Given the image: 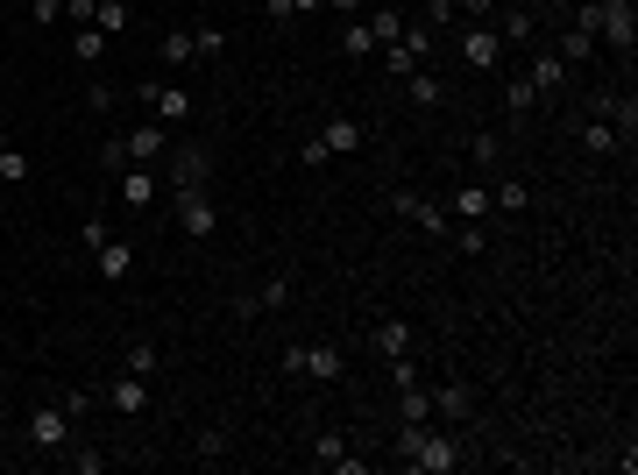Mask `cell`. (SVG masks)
I'll list each match as a JSON object with an SVG mask.
<instances>
[{"label": "cell", "mask_w": 638, "mask_h": 475, "mask_svg": "<svg viewBox=\"0 0 638 475\" xmlns=\"http://www.w3.org/2000/svg\"><path fill=\"white\" fill-rule=\"evenodd\" d=\"M206 185V149H178L171 156V192H199Z\"/></svg>", "instance_id": "12"}, {"label": "cell", "mask_w": 638, "mask_h": 475, "mask_svg": "<svg viewBox=\"0 0 638 475\" xmlns=\"http://www.w3.org/2000/svg\"><path fill=\"white\" fill-rule=\"evenodd\" d=\"M405 93H412V107H440V100H447V86H440V78H433L426 64H419V71L405 78Z\"/></svg>", "instance_id": "19"}, {"label": "cell", "mask_w": 638, "mask_h": 475, "mask_svg": "<svg viewBox=\"0 0 638 475\" xmlns=\"http://www.w3.org/2000/svg\"><path fill=\"white\" fill-rule=\"evenodd\" d=\"M525 78H532V93H561V86H568V64H561V57H532Z\"/></svg>", "instance_id": "18"}, {"label": "cell", "mask_w": 638, "mask_h": 475, "mask_svg": "<svg viewBox=\"0 0 638 475\" xmlns=\"http://www.w3.org/2000/svg\"><path fill=\"white\" fill-rule=\"evenodd\" d=\"M532 78H511V86H504V114H532Z\"/></svg>", "instance_id": "31"}, {"label": "cell", "mask_w": 638, "mask_h": 475, "mask_svg": "<svg viewBox=\"0 0 638 475\" xmlns=\"http://www.w3.org/2000/svg\"><path fill=\"white\" fill-rule=\"evenodd\" d=\"M64 461H71L78 475H100V468H107V454H100V447H78V440H71V454H64Z\"/></svg>", "instance_id": "34"}, {"label": "cell", "mask_w": 638, "mask_h": 475, "mask_svg": "<svg viewBox=\"0 0 638 475\" xmlns=\"http://www.w3.org/2000/svg\"><path fill=\"white\" fill-rule=\"evenodd\" d=\"M156 192H164V185H156V171H149V164H128V171H121V206H128V213H149V206H156Z\"/></svg>", "instance_id": "8"}, {"label": "cell", "mask_w": 638, "mask_h": 475, "mask_svg": "<svg viewBox=\"0 0 638 475\" xmlns=\"http://www.w3.org/2000/svg\"><path fill=\"white\" fill-rule=\"evenodd\" d=\"M447 22H454V0H426V29H433V36H440V29H447Z\"/></svg>", "instance_id": "40"}, {"label": "cell", "mask_w": 638, "mask_h": 475, "mask_svg": "<svg viewBox=\"0 0 638 475\" xmlns=\"http://www.w3.org/2000/svg\"><path fill=\"white\" fill-rule=\"evenodd\" d=\"M589 50H596V36H582V29H568V43H561V57L575 64V57H589Z\"/></svg>", "instance_id": "42"}, {"label": "cell", "mask_w": 638, "mask_h": 475, "mask_svg": "<svg viewBox=\"0 0 638 475\" xmlns=\"http://www.w3.org/2000/svg\"><path fill=\"white\" fill-rule=\"evenodd\" d=\"M341 50H348V57H376V36H369V22H348V29H341Z\"/></svg>", "instance_id": "28"}, {"label": "cell", "mask_w": 638, "mask_h": 475, "mask_svg": "<svg viewBox=\"0 0 638 475\" xmlns=\"http://www.w3.org/2000/svg\"><path fill=\"white\" fill-rule=\"evenodd\" d=\"M135 93L164 114V121H185V114H192V93H185V86H156V78H149V86H135Z\"/></svg>", "instance_id": "10"}, {"label": "cell", "mask_w": 638, "mask_h": 475, "mask_svg": "<svg viewBox=\"0 0 638 475\" xmlns=\"http://www.w3.org/2000/svg\"><path fill=\"white\" fill-rule=\"evenodd\" d=\"M93 8H100V0H64V22L86 29V22H93Z\"/></svg>", "instance_id": "43"}, {"label": "cell", "mask_w": 638, "mask_h": 475, "mask_svg": "<svg viewBox=\"0 0 638 475\" xmlns=\"http://www.w3.org/2000/svg\"><path fill=\"white\" fill-rule=\"evenodd\" d=\"M369 36H376V50L397 43V36H405V15H397V8H376V15H369Z\"/></svg>", "instance_id": "25"}, {"label": "cell", "mask_w": 638, "mask_h": 475, "mask_svg": "<svg viewBox=\"0 0 638 475\" xmlns=\"http://www.w3.org/2000/svg\"><path fill=\"white\" fill-rule=\"evenodd\" d=\"M213 227H220L213 192H206V185H199V192H178V234H185V242H206Z\"/></svg>", "instance_id": "4"}, {"label": "cell", "mask_w": 638, "mask_h": 475, "mask_svg": "<svg viewBox=\"0 0 638 475\" xmlns=\"http://www.w3.org/2000/svg\"><path fill=\"white\" fill-rule=\"evenodd\" d=\"M397 461L419 468V475H454V468H461L454 433H440V426H405V419H397Z\"/></svg>", "instance_id": "1"}, {"label": "cell", "mask_w": 638, "mask_h": 475, "mask_svg": "<svg viewBox=\"0 0 638 475\" xmlns=\"http://www.w3.org/2000/svg\"><path fill=\"white\" fill-rule=\"evenodd\" d=\"M0 149H8V128H0Z\"/></svg>", "instance_id": "48"}, {"label": "cell", "mask_w": 638, "mask_h": 475, "mask_svg": "<svg viewBox=\"0 0 638 475\" xmlns=\"http://www.w3.org/2000/svg\"><path fill=\"white\" fill-rule=\"evenodd\" d=\"M546 8H575V0H546Z\"/></svg>", "instance_id": "47"}, {"label": "cell", "mask_w": 638, "mask_h": 475, "mask_svg": "<svg viewBox=\"0 0 638 475\" xmlns=\"http://www.w3.org/2000/svg\"><path fill=\"white\" fill-rule=\"evenodd\" d=\"M319 142H327L334 156H355V149L369 142V128H362V121H348V114H334L327 128H319Z\"/></svg>", "instance_id": "11"}, {"label": "cell", "mask_w": 638, "mask_h": 475, "mask_svg": "<svg viewBox=\"0 0 638 475\" xmlns=\"http://www.w3.org/2000/svg\"><path fill=\"white\" fill-rule=\"evenodd\" d=\"M256 305H263V312H284V305H291V284H284V277H270V284L256 291Z\"/></svg>", "instance_id": "36"}, {"label": "cell", "mask_w": 638, "mask_h": 475, "mask_svg": "<svg viewBox=\"0 0 638 475\" xmlns=\"http://www.w3.org/2000/svg\"><path fill=\"white\" fill-rule=\"evenodd\" d=\"M596 36H603L610 50H624V57H631V43H638V8H631V0H603Z\"/></svg>", "instance_id": "5"}, {"label": "cell", "mask_w": 638, "mask_h": 475, "mask_svg": "<svg viewBox=\"0 0 638 475\" xmlns=\"http://www.w3.org/2000/svg\"><path fill=\"white\" fill-rule=\"evenodd\" d=\"M468 156H475V164H483V171H490V164H497V156H504V149H497V135H490V128H475V135H468Z\"/></svg>", "instance_id": "33"}, {"label": "cell", "mask_w": 638, "mask_h": 475, "mask_svg": "<svg viewBox=\"0 0 638 475\" xmlns=\"http://www.w3.org/2000/svg\"><path fill=\"white\" fill-rule=\"evenodd\" d=\"M128 22H135V8H128V0H100V8H93V29H100V36H121Z\"/></svg>", "instance_id": "21"}, {"label": "cell", "mask_w": 638, "mask_h": 475, "mask_svg": "<svg viewBox=\"0 0 638 475\" xmlns=\"http://www.w3.org/2000/svg\"><path fill=\"white\" fill-rule=\"evenodd\" d=\"M312 8H327V0H291V15H312Z\"/></svg>", "instance_id": "45"}, {"label": "cell", "mask_w": 638, "mask_h": 475, "mask_svg": "<svg viewBox=\"0 0 638 475\" xmlns=\"http://www.w3.org/2000/svg\"><path fill=\"white\" fill-rule=\"evenodd\" d=\"M29 22H36V29H57V22H64V0H29Z\"/></svg>", "instance_id": "37"}, {"label": "cell", "mask_w": 638, "mask_h": 475, "mask_svg": "<svg viewBox=\"0 0 638 475\" xmlns=\"http://www.w3.org/2000/svg\"><path fill=\"white\" fill-rule=\"evenodd\" d=\"M298 164H305V171H319V164H334V149H327V142H319V135H312V142L298 149Z\"/></svg>", "instance_id": "38"}, {"label": "cell", "mask_w": 638, "mask_h": 475, "mask_svg": "<svg viewBox=\"0 0 638 475\" xmlns=\"http://www.w3.org/2000/svg\"><path fill=\"white\" fill-rule=\"evenodd\" d=\"M29 447L36 454H64L71 447V412L64 405H36L29 412Z\"/></svg>", "instance_id": "2"}, {"label": "cell", "mask_w": 638, "mask_h": 475, "mask_svg": "<svg viewBox=\"0 0 638 475\" xmlns=\"http://www.w3.org/2000/svg\"><path fill=\"white\" fill-rule=\"evenodd\" d=\"M164 369V355H156L149 341H128V376H156Z\"/></svg>", "instance_id": "27"}, {"label": "cell", "mask_w": 638, "mask_h": 475, "mask_svg": "<svg viewBox=\"0 0 638 475\" xmlns=\"http://www.w3.org/2000/svg\"><path fill=\"white\" fill-rule=\"evenodd\" d=\"M327 8H334V15H355V8H362V0H327Z\"/></svg>", "instance_id": "46"}, {"label": "cell", "mask_w": 638, "mask_h": 475, "mask_svg": "<svg viewBox=\"0 0 638 475\" xmlns=\"http://www.w3.org/2000/svg\"><path fill=\"white\" fill-rule=\"evenodd\" d=\"M376 348H383V362L412 355V327H405V320H383V327H376Z\"/></svg>", "instance_id": "20"}, {"label": "cell", "mask_w": 638, "mask_h": 475, "mask_svg": "<svg viewBox=\"0 0 638 475\" xmlns=\"http://www.w3.org/2000/svg\"><path fill=\"white\" fill-rule=\"evenodd\" d=\"M461 64H468V71H497V64H504V36H497L490 22H475V29L461 36Z\"/></svg>", "instance_id": "6"}, {"label": "cell", "mask_w": 638, "mask_h": 475, "mask_svg": "<svg viewBox=\"0 0 638 475\" xmlns=\"http://www.w3.org/2000/svg\"><path fill=\"white\" fill-rule=\"evenodd\" d=\"M397 419H405V426H433V390L405 383V390H397Z\"/></svg>", "instance_id": "16"}, {"label": "cell", "mask_w": 638, "mask_h": 475, "mask_svg": "<svg viewBox=\"0 0 638 475\" xmlns=\"http://www.w3.org/2000/svg\"><path fill=\"white\" fill-rule=\"evenodd\" d=\"M312 468H327V475H369V461L348 454L341 433H319V440H312Z\"/></svg>", "instance_id": "7"}, {"label": "cell", "mask_w": 638, "mask_h": 475, "mask_svg": "<svg viewBox=\"0 0 638 475\" xmlns=\"http://www.w3.org/2000/svg\"><path fill=\"white\" fill-rule=\"evenodd\" d=\"M107 398H114V412H149V376H114V390H107Z\"/></svg>", "instance_id": "15"}, {"label": "cell", "mask_w": 638, "mask_h": 475, "mask_svg": "<svg viewBox=\"0 0 638 475\" xmlns=\"http://www.w3.org/2000/svg\"><path fill=\"white\" fill-rule=\"evenodd\" d=\"M0 178H8V185H22V178H29V156H22L15 142H8V149H0Z\"/></svg>", "instance_id": "35"}, {"label": "cell", "mask_w": 638, "mask_h": 475, "mask_svg": "<svg viewBox=\"0 0 638 475\" xmlns=\"http://www.w3.org/2000/svg\"><path fill=\"white\" fill-rule=\"evenodd\" d=\"M192 50H199V57H220L227 43H220V29H192Z\"/></svg>", "instance_id": "41"}, {"label": "cell", "mask_w": 638, "mask_h": 475, "mask_svg": "<svg viewBox=\"0 0 638 475\" xmlns=\"http://www.w3.org/2000/svg\"><path fill=\"white\" fill-rule=\"evenodd\" d=\"M93 263H100V277H107V284L135 277V249H128V242H100V249H93Z\"/></svg>", "instance_id": "13"}, {"label": "cell", "mask_w": 638, "mask_h": 475, "mask_svg": "<svg viewBox=\"0 0 638 475\" xmlns=\"http://www.w3.org/2000/svg\"><path fill=\"white\" fill-rule=\"evenodd\" d=\"M390 213H397V220H419L426 234H454V213H447L440 199H419V192H390Z\"/></svg>", "instance_id": "3"}, {"label": "cell", "mask_w": 638, "mask_h": 475, "mask_svg": "<svg viewBox=\"0 0 638 475\" xmlns=\"http://www.w3.org/2000/svg\"><path fill=\"white\" fill-rule=\"evenodd\" d=\"M305 376H312V383H341V348H334V341H312V348H305Z\"/></svg>", "instance_id": "14"}, {"label": "cell", "mask_w": 638, "mask_h": 475, "mask_svg": "<svg viewBox=\"0 0 638 475\" xmlns=\"http://www.w3.org/2000/svg\"><path fill=\"white\" fill-rule=\"evenodd\" d=\"M433 419H447V426L475 419V390H468V383H440V390H433Z\"/></svg>", "instance_id": "9"}, {"label": "cell", "mask_w": 638, "mask_h": 475, "mask_svg": "<svg viewBox=\"0 0 638 475\" xmlns=\"http://www.w3.org/2000/svg\"><path fill=\"white\" fill-rule=\"evenodd\" d=\"M454 249H461V256H483V249H490V227H475V220H461V234H454Z\"/></svg>", "instance_id": "32"}, {"label": "cell", "mask_w": 638, "mask_h": 475, "mask_svg": "<svg viewBox=\"0 0 638 475\" xmlns=\"http://www.w3.org/2000/svg\"><path fill=\"white\" fill-rule=\"evenodd\" d=\"M397 50H405L412 64H426V57H433V29H426V22H412L405 36H397Z\"/></svg>", "instance_id": "26"}, {"label": "cell", "mask_w": 638, "mask_h": 475, "mask_svg": "<svg viewBox=\"0 0 638 475\" xmlns=\"http://www.w3.org/2000/svg\"><path fill=\"white\" fill-rule=\"evenodd\" d=\"M490 206H504V213H525V206H532V192H525L518 178H497V185H490Z\"/></svg>", "instance_id": "24"}, {"label": "cell", "mask_w": 638, "mask_h": 475, "mask_svg": "<svg viewBox=\"0 0 638 475\" xmlns=\"http://www.w3.org/2000/svg\"><path fill=\"white\" fill-rule=\"evenodd\" d=\"M192 454H199V461H220V454H227V440H220V433H213V426H206V433H199V440H192Z\"/></svg>", "instance_id": "39"}, {"label": "cell", "mask_w": 638, "mask_h": 475, "mask_svg": "<svg viewBox=\"0 0 638 475\" xmlns=\"http://www.w3.org/2000/svg\"><path fill=\"white\" fill-rule=\"evenodd\" d=\"M71 57H86V64H93V57H107V36H100V29L86 22V29L71 36Z\"/></svg>", "instance_id": "30"}, {"label": "cell", "mask_w": 638, "mask_h": 475, "mask_svg": "<svg viewBox=\"0 0 638 475\" xmlns=\"http://www.w3.org/2000/svg\"><path fill=\"white\" fill-rule=\"evenodd\" d=\"M454 213L461 220H483L490 213V185H454Z\"/></svg>", "instance_id": "22"}, {"label": "cell", "mask_w": 638, "mask_h": 475, "mask_svg": "<svg viewBox=\"0 0 638 475\" xmlns=\"http://www.w3.org/2000/svg\"><path fill=\"white\" fill-rule=\"evenodd\" d=\"M164 57H171V71H178V64H199V50H192V29H171V36H164Z\"/></svg>", "instance_id": "29"}, {"label": "cell", "mask_w": 638, "mask_h": 475, "mask_svg": "<svg viewBox=\"0 0 638 475\" xmlns=\"http://www.w3.org/2000/svg\"><path fill=\"white\" fill-rule=\"evenodd\" d=\"M490 29L504 36V50H511V43H532V15H525V8H504V22H490Z\"/></svg>", "instance_id": "23"}, {"label": "cell", "mask_w": 638, "mask_h": 475, "mask_svg": "<svg viewBox=\"0 0 638 475\" xmlns=\"http://www.w3.org/2000/svg\"><path fill=\"white\" fill-rule=\"evenodd\" d=\"M461 8H468V15H475V22H483V15H490V8H497V0H461Z\"/></svg>", "instance_id": "44"}, {"label": "cell", "mask_w": 638, "mask_h": 475, "mask_svg": "<svg viewBox=\"0 0 638 475\" xmlns=\"http://www.w3.org/2000/svg\"><path fill=\"white\" fill-rule=\"evenodd\" d=\"M617 142H624V135H617L603 114H596V121H582V156H617Z\"/></svg>", "instance_id": "17"}]
</instances>
